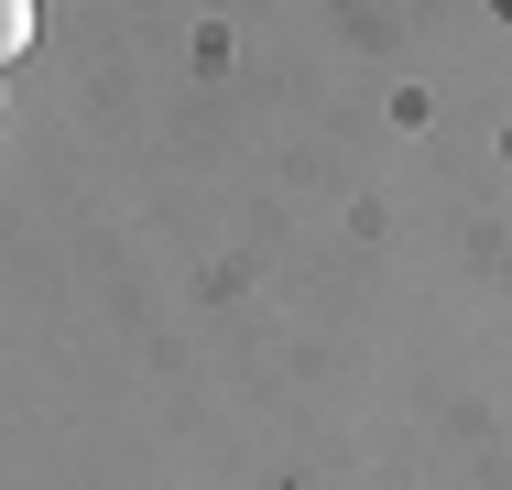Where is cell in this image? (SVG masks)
Wrapping results in <instances>:
<instances>
[{"label":"cell","mask_w":512,"mask_h":490,"mask_svg":"<svg viewBox=\"0 0 512 490\" xmlns=\"http://www.w3.org/2000/svg\"><path fill=\"white\" fill-rule=\"evenodd\" d=\"M0 55H33V0H0Z\"/></svg>","instance_id":"6da1fadb"},{"label":"cell","mask_w":512,"mask_h":490,"mask_svg":"<svg viewBox=\"0 0 512 490\" xmlns=\"http://www.w3.org/2000/svg\"><path fill=\"white\" fill-rule=\"evenodd\" d=\"M502 22H512V0H502Z\"/></svg>","instance_id":"7a4b0ae2"}]
</instances>
